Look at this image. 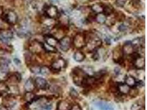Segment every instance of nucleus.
<instances>
[{
  "mask_svg": "<svg viewBox=\"0 0 147 110\" xmlns=\"http://www.w3.org/2000/svg\"><path fill=\"white\" fill-rule=\"evenodd\" d=\"M74 46L77 48H82L86 46V39L85 35L78 33L74 37L73 40Z\"/></svg>",
  "mask_w": 147,
  "mask_h": 110,
  "instance_id": "nucleus-5",
  "label": "nucleus"
},
{
  "mask_svg": "<svg viewBox=\"0 0 147 110\" xmlns=\"http://www.w3.org/2000/svg\"><path fill=\"white\" fill-rule=\"evenodd\" d=\"M13 38V32L10 29L0 30V41L3 43H8Z\"/></svg>",
  "mask_w": 147,
  "mask_h": 110,
  "instance_id": "nucleus-6",
  "label": "nucleus"
},
{
  "mask_svg": "<svg viewBox=\"0 0 147 110\" xmlns=\"http://www.w3.org/2000/svg\"><path fill=\"white\" fill-rule=\"evenodd\" d=\"M9 91V88L7 84L2 82H0V94L6 93Z\"/></svg>",
  "mask_w": 147,
  "mask_h": 110,
  "instance_id": "nucleus-25",
  "label": "nucleus"
},
{
  "mask_svg": "<svg viewBox=\"0 0 147 110\" xmlns=\"http://www.w3.org/2000/svg\"><path fill=\"white\" fill-rule=\"evenodd\" d=\"M114 8L110 5H105V4L103 5L102 13L104 14L105 15H106L107 17L111 15L114 13Z\"/></svg>",
  "mask_w": 147,
  "mask_h": 110,
  "instance_id": "nucleus-19",
  "label": "nucleus"
},
{
  "mask_svg": "<svg viewBox=\"0 0 147 110\" xmlns=\"http://www.w3.org/2000/svg\"><path fill=\"white\" fill-rule=\"evenodd\" d=\"M69 95L70 96L74 99H76L79 96V94L78 93V92L74 89V88H71V90H70V92H69Z\"/></svg>",
  "mask_w": 147,
  "mask_h": 110,
  "instance_id": "nucleus-28",
  "label": "nucleus"
},
{
  "mask_svg": "<svg viewBox=\"0 0 147 110\" xmlns=\"http://www.w3.org/2000/svg\"><path fill=\"white\" fill-rule=\"evenodd\" d=\"M35 87L40 90H46L48 88L47 80L41 77H37L34 81Z\"/></svg>",
  "mask_w": 147,
  "mask_h": 110,
  "instance_id": "nucleus-10",
  "label": "nucleus"
},
{
  "mask_svg": "<svg viewBox=\"0 0 147 110\" xmlns=\"http://www.w3.org/2000/svg\"><path fill=\"white\" fill-rule=\"evenodd\" d=\"M129 3L134 9H139L141 6L140 0H131Z\"/></svg>",
  "mask_w": 147,
  "mask_h": 110,
  "instance_id": "nucleus-27",
  "label": "nucleus"
},
{
  "mask_svg": "<svg viewBox=\"0 0 147 110\" xmlns=\"http://www.w3.org/2000/svg\"><path fill=\"white\" fill-rule=\"evenodd\" d=\"M42 47L44 48V50H45L46 52H50V53H56L57 52V50L55 47L50 46L47 45L46 43L42 44Z\"/></svg>",
  "mask_w": 147,
  "mask_h": 110,
  "instance_id": "nucleus-24",
  "label": "nucleus"
},
{
  "mask_svg": "<svg viewBox=\"0 0 147 110\" xmlns=\"http://www.w3.org/2000/svg\"><path fill=\"white\" fill-rule=\"evenodd\" d=\"M51 69L47 66H44L40 67V73L43 76H48L50 74Z\"/></svg>",
  "mask_w": 147,
  "mask_h": 110,
  "instance_id": "nucleus-26",
  "label": "nucleus"
},
{
  "mask_svg": "<svg viewBox=\"0 0 147 110\" xmlns=\"http://www.w3.org/2000/svg\"><path fill=\"white\" fill-rule=\"evenodd\" d=\"M145 110V109H144V107L143 108V107H141V108H140L138 110Z\"/></svg>",
  "mask_w": 147,
  "mask_h": 110,
  "instance_id": "nucleus-37",
  "label": "nucleus"
},
{
  "mask_svg": "<svg viewBox=\"0 0 147 110\" xmlns=\"http://www.w3.org/2000/svg\"><path fill=\"white\" fill-rule=\"evenodd\" d=\"M50 90L51 92L57 93L59 92V88L57 85H51V87H50Z\"/></svg>",
  "mask_w": 147,
  "mask_h": 110,
  "instance_id": "nucleus-32",
  "label": "nucleus"
},
{
  "mask_svg": "<svg viewBox=\"0 0 147 110\" xmlns=\"http://www.w3.org/2000/svg\"><path fill=\"white\" fill-rule=\"evenodd\" d=\"M44 12L45 15L49 19H55L60 15L57 7L54 5H45L44 7Z\"/></svg>",
  "mask_w": 147,
  "mask_h": 110,
  "instance_id": "nucleus-2",
  "label": "nucleus"
},
{
  "mask_svg": "<svg viewBox=\"0 0 147 110\" xmlns=\"http://www.w3.org/2000/svg\"><path fill=\"white\" fill-rule=\"evenodd\" d=\"M85 55L81 51H77L74 54V60L77 62L83 61L85 59Z\"/></svg>",
  "mask_w": 147,
  "mask_h": 110,
  "instance_id": "nucleus-22",
  "label": "nucleus"
},
{
  "mask_svg": "<svg viewBox=\"0 0 147 110\" xmlns=\"http://www.w3.org/2000/svg\"><path fill=\"white\" fill-rule=\"evenodd\" d=\"M103 5L102 3H95L91 6V9L94 13H102L103 11Z\"/></svg>",
  "mask_w": 147,
  "mask_h": 110,
  "instance_id": "nucleus-20",
  "label": "nucleus"
},
{
  "mask_svg": "<svg viewBox=\"0 0 147 110\" xmlns=\"http://www.w3.org/2000/svg\"><path fill=\"white\" fill-rule=\"evenodd\" d=\"M125 82L126 84H127L128 86H129V87H131V88L135 87L137 84V82L136 79L134 78L133 76H126V77L125 79Z\"/></svg>",
  "mask_w": 147,
  "mask_h": 110,
  "instance_id": "nucleus-18",
  "label": "nucleus"
},
{
  "mask_svg": "<svg viewBox=\"0 0 147 110\" xmlns=\"http://www.w3.org/2000/svg\"><path fill=\"white\" fill-rule=\"evenodd\" d=\"M127 0H116V5L119 7H123L127 2Z\"/></svg>",
  "mask_w": 147,
  "mask_h": 110,
  "instance_id": "nucleus-30",
  "label": "nucleus"
},
{
  "mask_svg": "<svg viewBox=\"0 0 147 110\" xmlns=\"http://www.w3.org/2000/svg\"><path fill=\"white\" fill-rule=\"evenodd\" d=\"M31 72L34 74H38L40 73V67L37 65L33 66L32 67H30Z\"/></svg>",
  "mask_w": 147,
  "mask_h": 110,
  "instance_id": "nucleus-29",
  "label": "nucleus"
},
{
  "mask_svg": "<svg viewBox=\"0 0 147 110\" xmlns=\"http://www.w3.org/2000/svg\"><path fill=\"white\" fill-rule=\"evenodd\" d=\"M0 110H8V109L5 107V106H2V107H0Z\"/></svg>",
  "mask_w": 147,
  "mask_h": 110,
  "instance_id": "nucleus-36",
  "label": "nucleus"
},
{
  "mask_svg": "<svg viewBox=\"0 0 147 110\" xmlns=\"http://www.w3.org/2000/svg\"><path fill=\"white\" fill-rule=\"evenodd\" d=\"M134 48L133 45L132 44L131 42H129V41H127L124 44L122 48V51H123V55H132L134 52Z\"/></svg>",
  "mask_w": 147,
  "mask_h": 110,
  "instance_id": "nucleus-11",
  "label": "nucleus"
},
{
  "mask_svg": "<svg viewBox=\"0 0 147 110\" xmlns=\"http://www.w3.org/2000/svg\"><path fill=\"white\" fill-rule=\"evenodd\" d=\"M32 50L34 52H35L36 53L40 52L41 51H42L41 50H44L43 47H42V43L39 42L38 41H35L32 44Z\"/></svg>",
  "mask_w": 147,
  "mask_h": 110,
  "instance_id": "nucleus-21",
  "label": "nucleus"
},
{
  "mask_svg": "<svg viewBox=\"0 0 147 110\" xmlns=\"http://www.w3.org/2000/svg\"><path fill=\"white\" fill-rule=\"evenodd\" d=\"M3 19L10 25H15L17 24L18 17L17 13L12 10H9L5 12L3 15Z\"/></svg>",
  "mask_w": 147,
  "mask_h": 110,
  "instance_id": "nucleus-4",
  "label": "nucleus"
},
{
  "mask_svg": "<svg viewBox=\"0 0 147 110\" xmlns=\"http://www.w3.org/2000/svg\"><path fill=\"white\" fill-rule=\"evenodd\" d=\"M45 43L47 45L55 47L57 46L59 44V41L54 36L52 35H47L45 36Z\"/></svg>",
  "mask_w": 147,
  "mask_h": 110,
  "instance_id": "nucleus-12",
  "label": "nucleus"
},
{
  "mask_svg": "<svg viewBox=\"0 0 147 110\" xmlns=\"http://www.w3.org/2000/svg\"><path fill=\"white\" fill-rule=\"evenodd\" d=\"M61 50L63 52H67L71 48V39L70 37L66 36L61 39L59 42Z\"/></svg>",
  "mask_w": 147,
  "mask_h": 110,
  "instance_id": "nucleus-8",
  "label": "nucleus"
},
{
  "mask_svg": "<svg viewBox=\"0 0 147 110\" xmlns=\"http://www.w3.org/2000/svg\"><path fill=\"white\" fill-rule=\"evenodd\" d=\"M97 107L100 110H114V106L110 103L106 102H98L96 103Z\"/></svg>",
  "mask_w": 147,
  "mask_h": 110,
  "instance_id": "nucleus-14",
  "label": "nucleus"
},
{
  "mask_svg": "<svg viewBox=\"0 0 147 110\" xmlns=\"http://www.w3.org/2000/svg\"><path fill=\"white\" fill-rule=\"evenodd\" d=\"M66 61L62 58H59L52 63L51 66V68L55 72H59L62 68H65L66 67Z\"/></svg>",
  "mask_w": 147,
  "mask_h": 110,
  "instance_id": "nucleus-7",
  "label": "nucleus"
},
{
  "mask_svg": "<svg viewBox=\"0 0 147 110\" xmlns=\"http://www.w3.org/2000/svg\"><path fill=\"white\" fill-rule=\"evenodd\" d=\"M69 110H82L80 105L78 103H74L71 105V109Z\"/></svg>",
  "mask_w": 147,
  "mask_h": 110,
  "instance_id": "nucleus-31",
  "label": "nucleus"
},
{
  "mask_svg": "<svg viewBox=\"0 0 147 110\" xmlns=\"http://www.w3.org/2000/svg\"><path fill=\"white\" fill-rule=\"evenodd\" d=\"M107 20V16L105 15L104 14H97L95 16V21H96L99 24H104L105 23Z\"/></svg>",
  "mask_w": 147,
  "mask_h": 110,
  "instance_id": "nucleus-23",
  "label": "nucleus"
},
{
  "mask_svg": "<svg viewBox=\"0 0 147 110\" xmlns=\"http://www.w3.org/2000/svg\"><path fill=\"white\" fill-rule=\"evenodd\" d=\"M117 90L121 95H127L130 91V87L125 83H120L117 85Z\"/></svg>",
  "mask_w": 147,
  "mask_h": 110,
  "instance_id": "nucleus-13",
  "label": "nucleus"
},
{
  "mask_svg": "<svg viewBox=\"0 0 147 110\" xmlns=\"http://www.w3.org/2000/svg\"><path fill=\"white\" fill-rule=\"evenodd\" d=\"M118 29L120 31V32H124L127 29V26L125 24H121L119 28Z\"/></svg>",
  "mask_w": 147,
  "mask_h": 110,
  "instance_id": "nucleus-33",
  "label": "nucleus"
},
{
  "mask_svg": "<svg viewBox=\"0 0 147 110\" xmlns=\"http://www.w3.org/2000/svg\"><path fill=\"white\" fill-rule=\"evenodd\" d=\"M93 58L94 60H98L99 58V54L97 52L94 53L93 56Z\"/></svg>",
  "mask_w": 147,
  "mask_h": 110,
  "instance_id": "nucleus-34",
  "label": "nucleus"
},
{
  "mask_svg": "<svg viewBox=\"0 0 147 110\" xmlns=\"http://www.w3.org/2000/svg\"><path fill=\"white\" fill-rule=\"evenodd\" d=\"M71 105L65 100H61L57 105L56 110H69Z\"/></svg>",
  "mask_w": 147,
  "mask_h": 110,
  "instance_id": "nucleus-16",
  "label": "nucleus"
},
{
  "mask_svg": "<svg viewBox=\"0 0 147 110\" xmlns=\"http://www.w3.org/2000/svg\"><path fill=\"white\" fill-rule=\"evenodd\" d=\"M113 55V60L115 62L119 63H122L123 53L122 51V48H121L120 46H118L114 49Z\"/></svg>",
  "mask_w": 147,
  "mask_h": 110,
  "instance_id": "nucleus-9",
  "label": "nucleus"
},
{
  "mask_svg": "<svg viewBox=\"0 0 147 110\" xmlns=\"http://www.w3.org/2000/svg\"><path fill=\"white\" fill-rule=\"evenodd\" d=\"M86 46L90 51L100 47L102 44L100 39L95 35H90L89 39L86 40Z\"/></svg>",
  "mask_w": 147,
  "mask_h": 110,
  "instance_id": "nucleus-3",
  "label": "nucleus"
},
{
  "mask_svg": "<svg viewBox=\"0 0 147 110\" xmlns=\"http://www.w3.org/2000/svg\"><path fill=\"white\" fill-rule=\"evenodd\" d=\"M13 61L16 65H19L20 64V60L18 58H14L13 60Z\"/></svg>",
  "mask_w": 147,
  "mask_h": 110,
  "instance_id": "nucleus-35",
  "label": "nucleus"
},
{
  "mask_svg": "<svg viewBox=\"0 0 147 110\" xmlns=\"http://www.w3.org/2000/svg\"><path fill=\"white\" fill-rule=\"evenodd\" d=\"M36 96L33 93V92H26L24 96V99L27 103L30 105L35 101Z\"/></svg>",
  "mask_w": 147,
  "mask_h": 110,
  "instance_id": "nucleus-17",
  "label": "nucleus"
},
{
  "mask_svg": "<svg viewBox=\"0 0 147 110\" xmlns=\"http://www.w3.org/2000/svg\"><path fill=\"white\" fill-rule=\"evenodd\" d=\"M24 88L26 92H32L35 88V83L33 79L31 78L28 79L24 84Z\"/></svg>",
  "mask_w": 147,
  "mask_h": 110,
  "instance_id": "nucleus-15",
  "label": "nucleus"
},
{
  "mask_svg": "<svg viewBox=\"0 0 147 110\" xmlns=\"http://www.w3.org/2000/svg\"><path fill=\"white\" fill-rule=\"evenodd\" d=\"M74 82L78 87H82L83 82L87 77V74L84 70L79 68H76L72 71Z\"/></svg>",
  "mask_w": 147,
  "mask_h": 110,
  "instance_id": "nucleus-1",
  "label": "nucleus"
}]
</instances>
